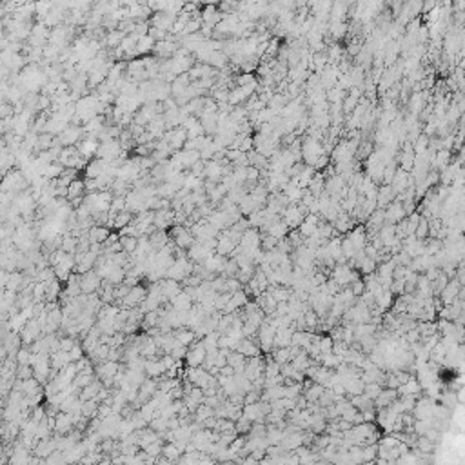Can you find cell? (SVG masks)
Here are the masks:
<instances>
[{"mask_svg":"<svg viewBox=\"0 0 465 465\" xmlns=\"http://www.w3.org/2000/svg\"><path fill=\"white\" fill-rule=\"evenodd\" d=\"M204 360H206V349H204V345H202V342L198 340V342H193L191 344V349H187L186 353V362L189 367H200L202 364H204Z\"/></svg>","mask_w":465,"mask_h":465,"instance_id":"obj_1","label":"cell"},{"mask_svg":"<svg viewBox=\"0 0 465 465\" xmlns=\"http://www.w3.org/2000/svg\"><path fill=\"white\" fill-rule=\"evenodd\" d=\"M79 284H80V289H82L84 293L89 294V293H93V291H96V289H98V286H100V280H98V274L87 271L79 278Z\"/></svg>","mask_w":465,"mask_h":465,"instance_id":"obj_2","label":"cell"},{"mask_svg":"<svg viewBox=\"0 0 465 465\" xmlns=\"http://www.w3.org/2000/svg\"><path fill=\"white\" fill-rule=\"evenodd\" d=\"M240 354H243L245 358H251V356H258L260 354V345L255 344V340L253 338H245L243 337L240 342H238V345H236V349Z\"/></svg>","mask_w":465,"mask_h":465,"instance_id":"obj_3","label":"cell"},{"mask_svg":"<svg viewBox=\"0 0 465 465\" xmlns=\"http://www.w3.org/2000/svg\"><path fill=\"white\" fill-rule=\"evenodd\" d=\"M398 398V393H396V389H389V387H384L382 391H380V394L374 398V407L376 409H382V407H387V405H391L394 400Z\"/></svg>","mask_w":465,"mask_h":465,"instance_id":"obj_4","label":"cell"},{"mask_svg":"<svg viewBox=\"0 0 465 465\" xmlns=\"http://www.w3.org/2000/svg\"><path fill=\"white\" fill-rule=\"evenodd\" d=\"M145 294H147V291H145L144 287L135 286L133 289H129V293L122 298V302H124L126 305H129V307H135V305H138V304L145 298Z\"/></svg>","mask_w":465,"mask_h":465,"instance_id":"obj_5","label":"cell"},{"mask_svg":"<svg viewBox=\"0 0 465 465\" xmlns=\"http://www.w3.org/2000/svg\"><path fill=\"white\" fill-rule=\"evenodd\" d=\"M144 372L151 378H158V376L165 374V365L162 362V358L160 360H147L144 364Z\"/></svg>","mask_w":465,"mask_h":465,"instance_id":"obj_6","label":"cell"},{"mask_svg":"<svg viewBox=\"0 0 465 465\" xmlns=\"http://www.w3.org/2000/svg\"><path fill=\"white\" fill-rule=\"evenodd\" d=\"M191 296H189V293L187 291H180L176 296H173L171 302H173V309H176V311H189L191 309Z\"/></svg>","mask_w":465,"mask_h":465,"instance_id":"obj_7","label":"cell"},{"mask_svg":"<svg viewBox=\"0 0 465 465\" xmlns=\"http://www.w3.org/2000/svg\"><path fill=\"white\" fill-rule=\"evenodd\" d=\"M351 403L354 405V407L360 411V413H364V411H367V409H372L374 407V400H371L367 394H354V396H351Z\"/></svg>","mask_w":465,"mask_h":465,"instance_id":"obj_8","label":"cell"},{"mask_svg":"<svg viewBox=\"0 0 465 465\" xmlns=\"http://www.w3.org/2000/svg\"><path fill=\"white\" fill-rule=\"evenodd\" d=\"M316 227H318V220H316V216L315 215H309V216H305V220H302L300 231H298V233H300L304 238H307V236L315 235Z\"/></svg>","mask_w":465,"mask_h":465,"instance_id":"obj_9","label":"cell"},{"mask_svg":"<svg viewBox=\"0 0 465 465\" xmlns=\"http://www.w3.org/2000/svg\"><path fill=\"white\" fill-rule=\"evenodd\" d=\"M173 335H175V338L178 340L180 344L186 345V347H189V345L194 342V338H196V337H194V331L189 329V327H187V329H186V327H182V329L178 327V331H176V333H173Z\"/></svg>","mask_w":465,"mask_h":465,"instance_id":"obj_10","label":"cell"},{"mask_svg":"<svg viewBox=\"0 0 465 465\" xmlns=\"http://www.w3.org/2000/svg\"><path fill=\"white\" fill-rule=\"evenodd\" d=\"M111 235L106 227H93V229L87 233V238L91 243H104L108 240V236Z\"/></svg>","mask_w":465,"mask_h":465,"instance_id":"obj_11","label":"cell"},{"mask_svg":"<svg viewBox=\"0 0 465 465\" xmlns=\"http://www.w3.org/2000/svg\"><path fill=\"white\" fill-rule=\"evenodd\" d=\"M102 387L98 382H91V384H87L86 387H82V394H80V401H86V400H93L95 396L98 394V391H100Z\"/></svg>","mask_w":465,"mask_h":465,"instance_id":"obj_12","label":"cell"},{"mask_svg":"<svg viewBox=\"0 0 465 465\" xmlns=\"http://www.w3.org/2000/svg\"><path fill=\"white\" fill-rule=\"evenodd\" d=\"M378 456V444H367L362 447V462H374Z\"/></svg>","mask_w":465,"mask_h":465,"instance_id":"obj_13","label":"cell"},{"mask_svg":"<svg viewBox=\"0 0 465 465\" xmlns=\"http://www.w3.org/2000/svg\"><path fill=\"white\" fill-rule=\"evenodd\" d=\"M120 243H122V249L126 251V253H135L136 245H138V238L133 235H124L120 238Z\"/></svg>","mask_w":465,"mask_h":465,"instance_id":"obj_14","label":"cell"},{"mask_svg":"<svg viewBox=\"0 0 465 465\" xmlns=\"http://www.w3.org/2000/svg\"><path fill=\"white\" fill-rule=\"evenodd\" d=\"M251 425H253V422H251V420H247V418H245L243 415L240 416L238 420H235V431L238 433V434H243V436L249 433Z\"/></svg>","mask_w":465,"mask_h":465,"instance_id":"obj_15","label":"cell"},{"mask_svg":"<svg viewBox=\"0 0 465 465\" xmlns=\"http://www.w3.org/2000/svg\"><path fill=\"white\" fill-rule=\"evenodd\" d=\"M415 236L420 238V240L429 236V220H427V218H420V222H418V225H416L415 229Z\"/></svg>","mask_w":465,"mask_h":465,"instance_id":"obj_16","label":"cell"},{"mask_svg":"<svg viewBox=\"0 0 465 465\" xmlns=\"http://www.w3.org/2000/svg\"><path fill=\"white\" fill-rule=\"evenodd\" d=\"M384 389V385L382 384H378V382H371V384H365L364 387V394H367L371 400H374L376 396L380 394V391Z\"/></svg>","mask_w":465,"mask_h":465,"instance_id":"obj_17","label":"cell"},{"mask_svg":"<svg viewBox=\"0 0 465 465\" xmlns=\"http://www.w3.org/2000/svg\"><path fill=\"white\" fill-rule=\"evenodd\" d=\"M162 452H164L165 456H167V460H173V458L176 460V458H178V454H180V452H182V451H180L178 447H176V445H175V444H173V442H171V444H169V445H165V447H162Z\"/></svg>","mask_w":465,"mask_h":465,"instance_id":"obj_18","label":"cell"},{"mask_svg":"<svg viewBox=\"0 0 465 465\" xmlns=\"http://www.w3.org/2000/svg\"><path fill=\"white\" fill-rule=\"evenodd\" d=\"M79 245V240H75V238H65L64 242H62V251H65V253H75V247Z\"/></svg>","mask_w":465,"mask_h":465,"instance_id":"obj_19","label":"cell"},{"mask_svg":"<svg viewBox=\"0 0 465 465\" xmlns=\"http://www.w3.org/2000/svg\"><path fill=\"white\" fill-rule=\"evenodd\" d=\"M128 224H129V215H120L115 220V224H113V225H115V227H118V229H122V227H124V225H128Z\"/></svg>","mask_w":465,"mask_h":465,"instance_id":"obj_20","label":"cell"}]
</instances>
